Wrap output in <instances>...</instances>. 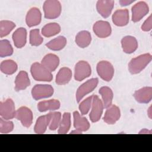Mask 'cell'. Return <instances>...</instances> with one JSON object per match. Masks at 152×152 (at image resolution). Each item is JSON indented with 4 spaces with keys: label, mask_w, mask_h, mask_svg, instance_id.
Wrapping results in <instances>:
<instances>
[{
    "label": "cell",
    "mask_w": 152,
    "mask_h": 152,
    "mask_svg": "<svg viewBox=\"0 0 152 152\" xmlns=\"http://www.w3.org/2000/svg\"><path fill=\"white\" fill-rule=\"evenodd\" d=\"M50 121V115L48 114L39 117L36 122L34 131L36 134H44L46 131L47 127L49 126Z\"/></svg>",
    "instance_id": "obj_23"
},
{
    "label": "cell",
    "mask_w": 152,
    "mask_h": 152,
    "mask_svg": "<svg viewBox=\"0 0 152 152\" xmlns=\"http://www.w3.org/2000/svg\"><path fill=\"white\" fill-rule=\"evenodd\" d=\"M15 27V24L9 20H1L0 21V37L2 38L10 34Z\"/></svg>",
    "instance_id": "obj_32"
},
{
    "label": "cell",
    "mask_w": 152,
    "mask_h": 152,
    "mask_svg": "<svg viewBox=\"0 0 152 152\" xmlns=\"http://www.w3.org/2000/svg\"><path fill=\"white\" fill-rule=\"evenodd\" d=\"M12 40L15 46L17 48L24 47L27 41V30L24 27L17 28L12 34Z\"/></svg>",
    "instance_id": "obj_19"
},
{
    "label": "cell",
    "mask_w": 152,
    "mask_h": 152,
    "mask_svg": "<svg viewBox=\"0 0 152 152\" xmlns=\"http://www.w3.org/2000/svg\"><path fill=\"white\" fill-rule=\"evenodd\" d=\"M13 122L3 119L0 118V132L1 134H8L11 132L14 129Z\"/></svg>",
    "instance_id": "obj_37"
},
{
    "label": "cell",
    "mask_w": 152,
    "mask_h": 152,
    "mask_svg": "<svg viewBox=\"0 0 152 152\" xmlns=\"http://www.w3.org/2000/svg\"><path fill=\"white\" fill-rule=\"evenodd\" d=\"M18 68L17 63L11 59L3 61L0 65L1 71L7 75H12L15 73Z\"/></svg>",
    "instance_id": "obj_30"
},
{
    "label": "cell",
    "mask_w": 152,
    "mask_h": 152,
    "mask_svg": "<svg viewBox=\"0 0 152 152\" xmlns=\"http://www.w3.org/2000/svg\"><path fill=\"white\" fill-rule=\"evenodd\" d=\"M43 9L46 18L55 19L60 15L62 7L59 1L46 0L43 3Z\"/></svg>",
    "instance_id": "obj_3"
},
{
    "label": "cell",
    "mask_w": 152,
    "mask_h": 152,
    "mask_svg": "<svg viewBox=\"0 0 152 152\" xmlns=\"http://www.w3.org/2000/svg\"><path fill=\"white\" fill-rule=\"evenodd\" d=\"M152 28V17L150 15L141 26V30L144 31H149Z\"/></svg>",
    "instance_id": "obj_38"
},
{
    "label": "cell",
    "mask_w": 152,
    "mask_h": 152,
    "mask_svg": "<svg viewBox=\"0 0 152 152\" xmlns=\"http://www.w3.org/2000/svg\"><path fill=\"white\" fill-rule=\"evenodd\" d=\"M123 51L126 53H132L138 48V42L135 37L132 36H126L121 40Z\"/></svg>",
    "instance_id": "obj_18"
},
{
    "label": "cell",
    "mask_w": 152,
    "mask_h": 152,
    "mask_svg": "<svg viewBox=\"0 0 152 152\" xmlns=\"http://www.w3.org/2000/svg\"><path fill=\"white\" fill-rule=\"evenodd\" d=\"M132 21L134 23L140 21L149 12L148 4L144 1H140L134 5L131 8Z\"/></svg>",
    "instance_id": "obj_11"
},
{
    "label": "cell",
    "mask_w": 152,
    "mask_h": 152,
    "mask_svg": "<svg viewBox=\"0 0 152 152\" xmlns=\"http://www.w3.org/2000/svg\"><path fill=\"white\" fill-rule=\"evenodd\" d=\"M30 44L31 46H37L40 45L43 42V39L41 36L40 34V31L39 29L36 28V29H33L31 30L30 31Z\"/></svg>",
    "instance_id": "obj_34"
},
{
    "label": "cell",
    "mask_w": 152,
    "mask_h": 152,
    "mask_svg": "<svg viewBox=\"0 0 152 152\" xmlns=\"http://www.w3.org/2000/svg\"><path fill=\"white\" fill-rule=\"evenodd\" d=\"M112 21L117 26H125L129 22V11L127 9L118 10L112 15Z\"/></svg>",
    "instance_id": "obj_17"
},
{
    "label": "cell",
    "mask_w": 152,
    "mask_h": 152,
    "mask_svg": "<svg viewBox=\"0 0 152 152\" xmlns=\"http://www.w3.org/2000/svg\"><path fill=\"white\" fill-rule=\"evenodd\" d=\"M98 83V78H93L87 80L80 86L76 92V99L77 102L79 103L86 95L93 91L97 87Z\"/></svg>",
    "instance_id": "obj_6"
},
{
    "label": "cell",
    "mask_w": 152,
    "mask_h": 152,
    "mask_svg": "<svg viewBox=\"0 0 152 152\" xmlns=\"http://www.w3.org/2000/svg\"><path fill=\"white\" fill-rule=\"evenodd\" d=\"M134 1H129V0H121L119 1V4L121 6H126L128 5H130L132 2H134Z\"/></svg>",
    "instance_id": "obj_39"
},
{
    "label": "cell",
    "mask_w": 152,
    "mask_h": 152,
    "mask_svg": "<svg viewBox=\"0 0 152 152\" xmlns=\"http://www.w3.org/2000/svg\"><path fill=\"white\" fill-rule=\"evenodd\" d=\"M99 93L102 96L104 107L107 108L111 106L113 98V93L112 89L109 87L103 86L99 89Z\"/></svg>",
    "instance_id": "obj_27"
},
{
    "label": "cell",
    "mask_w": 152,
    "mask_h": 152,
    "mask_svg": "<svg viewBox=\"0 0 152 152\" xmlns=\"http://www.w3.org/2000/svg\"><path fill=\"white\" fill-rule=\"evenodd\" d=\"M30 85L28 74L25 71H21L17 74L15 80V89L17 91L26 89Z\"/></svg>",
    "instance_id": "obj_20"
},
{
    "label": "cell",
    "mask_w": 152,
    "mask_h": 152,
    "mask_svg": "<svg viewBox=\"0 0 152 152\" xmlns=\"http://www.w3.org/2000/svg\"><path fill=\"white\" fill-rule=\"evenodd\" d=\"M70 134H82V132H81L77 129H75L74 131H72Z\"/></svg>",
    "instance_id": "obj_42"
},
{
    "label": "cell",
    "mask_w": 152,
    "mask_h": 152,
    "mask_svg": "<svg viewBox=\"0 0 152 152\" xmlns=\"http://www.w3.org/2000/svg\"><path fill=\"white\" fill-rule=\"evenodd\" d=\"M93 96H90L82 101L79 104V109L82 115L87 114L91 107Z\"/></svg>",
    "instance_id": "obj_36"
},
{
    "label": "cell",
    "mask_w": 152,
    "mask_h": 152,
    "mask_svg": "<svg viewBox=\"0 0 152 152\" xmlns=\"http://www.w3.org/2000/svg\"><path fill=\"white\" fill-rule=\"evenodd\" d=\"M50 121L49 125V128L51 131H55L59 128L61 121V113L59 112H51Z\"/></svg>",
    "instance_id": "obj_35"
},
{
    "label": "cell",
    "mask_w": 152,
    "mask_h": 152,
    "mask_svg": "<svg viewBox=\"0 0 152 152\" xmlns=\"http://www.w3.org/2000/svg\"><path fill=\"white\" fill-rule=\"evenodd\" d=\"M104 106L102 100L97 95L93 97L91 110L89 115L90 121L92 122H96L100 120L103 113Z\"/></svg>",
    "instance_id": "obj_9"
},
{
    "label": "cell",
    "mask_w": 152,
    "mask_h": 152,
    "mask_svg": "<svg viewBox=\"0 0 152 152\" xmlns=\"http://www.w3.org/2000/svg\"><path fill=\"white\" fill-rule=\"evenodd\" d=\"M53 92V88L50 85L36 84L32 88L31 95L34 100H38L51 97Z\"/></svg>",
    "instance_id": "obj_4"
},
{
    "label": "cell",
    "mask_w": 152,
    "mask_h": 152,
    "mask_svg": "<svg viewBox=\"0 0 152 152\" xmlns=\"http://www.w3.org/2000/svg\"><path fill=\"white\" fill-rule=\"evenodd\" d=\"M134 97L140 103H148L152 99L151 87H144L135 91Z\"/></svg>",
    "instance_id": "obj_16"
},
{
    "label": "cell",
    "mask_w": 152,
    "mask_h": 152,
    "mask_svg": "<svg viewBox=\"0 0 152 152\" xmlns=\"http://www.w3.org/2000/svg\"><path fill=\"white\" fill-rule=\"evenodd\" d=\"M16 110L15 104L11 99H7L0 103V115L5 120L12 119L15 118Z\"/></svg>",
    "instance_id": "obj_8"
},
{
    "label": "cell",
    "mask_w": 152,
    "mask_h": 152,
    "mask_svg": "<svg viewBox=\"0 0 152 152\" xmlns=\"http://www.w3.org/2000/svg\"><path fill=\"white\" fill-rule=\"evenodd\" d=\"M114 4L112 0H99L96 4L97 11L103 18H107L112 12Z\"/></svg>",
    "instance_id": "obj_14"
},
{
    "label": "cell",
    "mask_w": 152,
    "mask_h": 152,
    "mask_svg": "<svg viewBox=\"0 0 152 152\" xmlns=\"http://www.w3.org/2000/svg\"><path fill=\"white\" fill-rule=\"evenodd\" d=\"M72 75V71L69 68L62 67L56 74L55 82L58 85L66 84L71 80Z\"/></svg>",
    "instance_id": "obj_25"
},
{
    "label": "cell",
    "mask_w": 152,
    "mask_h": 152,
    "mask_svg": "<svg viewBox=\"0 0 152 152\" xmlns=\"http://www.w3.org/2000/svg\"><path fill=\"white\" fill-rule=\"evenodd\" d=\"M94 33L100 38L109 37L112 33V28L109 22L103 20L96 21L93 27Z\"/></svg>",
    "instance_id": "obj_12"
},
{
    "label": "cell",
    "mask_w": 152,
    "mask_h": 152,
    "mask_svg": "<svg viewBox=\"0 0 152 152\" xmlns=\"http://www.w3.org/2000/svg\"><path fill=\"white\" fill-rule=\"evenodd\" d=\"M30 72L33 78L38 81L50 82L53 79L52 72L42 64L33 63L30 68Z\"/></svg>",
    "instance_id": "obj_2"
},
{
    "label": "cell",
    "mask_w": 152,
    "mask_h": 152,
    "mask_svg": "<svg viewBox=\"0 0 152 152\" xmlns=\"http://www.w3.org/2000/svg\"><path fill=\"white\" fill-rule=\"evenodd\" d=\"M76 44L81 48H85L89 46L91 42V36L89 31L83 30L77 33L75 36Z\"/></svg>",
    "instance_id": "obj_26"
},
{
    "label": "cell",
    "mask_w": 152,
    "mask_h": 152,
    "mask_svg": "<svg viewBox=\"0 0 152 152\" xmlns=\"http://www.w3.org/2000/svg\"><path fill=\"white\" fill-rule=\"evenodd\" d=\"M74 126L75 129L81 132L87 131L90 127V123L86 118L82 116L77 111L73 113Z\"/></svg>",
    "instance_id": "obj_21"
},
{
    "label": "cell",
    "mask_w": 152,
    "mask_h": 152,
    "mask_svg": "<svg viewBox=\"0 0 152 152\" xmlns=\"http://www.w3.org/2000/svg\"><path fill=\"white\" fill-rule=\"evenodd\" d=\"M13 53V48L10 42L7 39L0 41V56L1 58L11 56Z\"/></svg>",
    "instance_id": "obj_33"
},
{
    "label": "cell",
    "mask_w": 152,
    "mask_h": 152,
    "mask_svg": "<svg viewBox=\"0 0 152 152\" xmlns=\"http://www.w3.org/2000/svg\"><path fill=\"white\" fill-rule=\"evenodd\" d=\"M61 31V26L56 23H50L44 26L42 29V34L46 37H52Z\"/></svg>",
    "instance_id": "obj_28"
},
{
    "label": "cell",
    "mask_w": 152,
    "mask_h": 152,
    "mask_svg": "<svg viewBox=\"0 0 152 152\" xmlns=\"http://www.w3.org/2000/svg\"><path fill=\"white\" fill-rule=\"evenodd\" d=\"M150 53H144L132 58L128 64V69L131 74H137L141 72L151 62Z\"/></svg>",
    "instance_id": "obj_1"
},
{
    "label": "cell",
    "mask_w": 152,
    "mask_h": 152,
    "mask_svg": "<svg viewBox=\"0 0 152 152\" xmlns=\"http://www.w3.org/2000/svg\"><path fill=\"white\" fill-rule=\"evenodd\" d=\"M97 72L100 77L106 81H110L114 75V68L111 63L106 61L98 62L96 67Z\"/></svg>",
    "instance_id": "obj_5"
},
{
    "label": "cell",
    "mask_w": 152,
    "mask_h": 152,
    "mask_svg": "<svg viewBox=\"0 0 152 152\" xmlns=\"http://www.w3.org/2000/svg\"><path fill=\"white\" fill-rule=\"evenodd\" d=\"M103 121L107 124H115L121 117V111L119 108L115 104H112L106 108Z\"/></svg>",
    "instance_id": "obj_13"
},
{
    "label": "cell",
    "mask_w": 152,
    "mask_h": 152,
    "mask_svg": "<svg viewBox=\"0 0 152 152\" xmlns=\"http://www.w3.org/2000/svg\"><path fill=\"white\" fill-rule=\"evenodd\" d=\"M139 134H151V131H149L147 129H143L139 132Z\"/></svg>",
    "instance_id": "obj_40"
},
{
    "label": "cell",
    "mask_w": 152,
    "mask_h": 152,
    "mask_svg": "<svg viewBox=\"0 0 152 152\" xmlns=\"http://www.w3.org/2000/svg\"><path fill=\"white\" fill-rule=\"evenodd\" d=\"M66 45V39L64 36H58L46 44V46L49 49L57 51L64 49Z\"/></svg>",
    "instance_id": "obj_29"
},
{
    "label": "cell",
    "mask_w": 152,
    "mask_h": 152,
    "mask_svg": "<svg viewBox=\"0 0 152 152\" xmlns=\"http://www.w3.org/2000/svg\"><path fill=\"white\" fill-rule=\"evenodd\" d=\"M71 125V114L69 112H65L63 114L62 118L61 119V123L59 126V129L58 131L59 134H66L69 130Z\"/></svg>",
    "instance_id": "obj_31"
},
{
    "label": "cell",
    "mask_w": 152,
    "mask_h": 152,
    "mask_svg": "<svg viewBox=\"0 0 152 152\" xmlns=\"http://www.w3.org/2000/svg\"><path fill=\"white\" fill-rule=\"evenodd\" d=\"M61 103L58 100L51 99L49 100L41 101L37 104V109L40 112H44L48 110L54 111L60 107Z\"/></svg>",
    "instance_id": "obj_24"
},
{
    "label": "cell",
    "mask_w": 152,
    "mask_h": 152,
    "mask_svg": "<svg viewBox=\"0 0 152 152\" xmlns=\"http://www.w3.org/2000/svg\"><path fill=\"white\" fill-rule=\"evenodd\" d=\"M91 74V66L87 61H80L76 64L74 69V78L76 81H83L90 76Z\"/></svg>",
    "instance_id": "obj_7"
},
{
    "label": "cell",
    "mask_w": 152,
    "mask_h": 152,
    "mask_svg": "<svg viewBox=\"0 0 152 152\" xmlns=\"http://www.w3.org/2000/svg\"><path fill=\"white\" fill-rule=\"evenodd\" d=\"M41 64L52 72L58 66L59 64V59L57 55L49 53L43 57L42 59Z\"/></svg>",
    "instance_id": "obj_22"
},
{
    "label": "cell",
    "mask_w": 152,
    "mask_h": 152,
    "mask_svg": "<svg viewBox=\"0 0 152 152\" xmlns=\"http://www.w3.org/2000/svg\"><path fill=\"white\" fill-rule=\"evenodd\" d=\"M42 20V14L40 10L36 7L30 8L26 17V22L29 27L39 24Z\"/></svg>",
    "instance_id": "obj_15"
},
{
    "label": "cell",
    "mask_w": 152,
    "mask_h": 152,
    "mask_svg": "<svg viewBox=\"0 0 152 152\" xmlns=\"http://www.w3.org/2000/svg\"><path fill=\"white\" fill-rule=\"evenodd\" d=\"M147 113H148V116L150 118V119L152 118V112H151V106H150V107L148 108V110H147Z\"/></svg>",
    "instance_id": "obj_41"
},
{
    "label": "cell",
    "mask_w": 152,
    "mask_h": 152,
    "mask_svg": "<svg viewBox=\"0 0 152 152\" xmlns=\"http://www.w3.org/2000/svg\"><path fill=\"white\" fill-rule=\"evenodd\" d=\"M15 118L21 122L23 126L28 128L33 122V113L28 107L21 106L16 110Z\"/></svg>",
    "instance_id": "obj_10"
}]
</instances>
